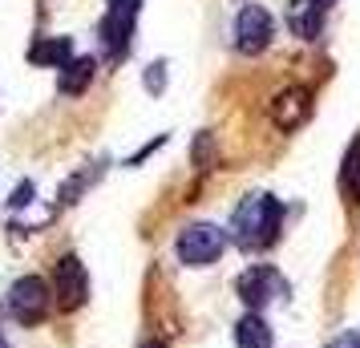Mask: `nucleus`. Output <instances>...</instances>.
I'll return each instance as SVG.
<instances>
[{"label": "nucleus", "instance_id": "18", "mask_svg": "<svg viewBox=\"0 0 360 348\" xmlns=\"http://www.w3.org/2000/svg\"><path fill=\"white\" fill-rule=\"evenodd\" d=\"M138 348H166V344H162V340H142Z\"/></svg>", "mask_w": 360, "mask_h": 348}, {"label": "nucleus", "instance_id": "10", "mask_svg": "<svg viewBox=\"0 0 360 348\" xmlns=\"http://www.w3.org/2000/svg\"><path fill=\"white\" fill-rule=\"evenodd\" d=\"M94 73H98V57H73L65 69H57V89L65 98H82L94 85Z\"/></svg>", "mask_w": 360, "mask_h": 348}, {"label": "nucleus", "instance_id": "17", "mask_svg": "<svg viewBox=\"0 0 360 348\" xmlns=\"http://www.w3.org/2000/svg\"><path fill=\"white\" fill-rule=\"evenodd\" d=\"M29 202H33V183H20L13 191V207H29Z\"/></svg>", "mask_w": 360, "mask_h": 348}, {"label": "nucleus", "instance_id": "12", "mask_svg": "<svg viewBox=\"0 0 360 348\" xmlns=\"http://www.w3.org/2000/svg\"><path fill=\"white\" fill-rule=\"evenodd\" d=\"M29 61L33 65H49V69H65L73 61V41L69 37H45L29 49Z\"/></svg>", "mask_w": 360, "mask_h": 348}, {"label": "nucleus", "instance_id": "19", "mask_svg": "<svg viewBox=\"0 0 360 348\" xmlns=\"http://www.w3.org/2000/svg\"><path fill=\"white\" fill-rule=\"evenodd\" d=\"M316 4H320V8H332V4H336V0H316Z\"/></svg>", "mask_w": 360, "mask_h": 348}, {"label": "nucleus", "instance_id": "8", "mask_svg": "<svg viewBox=\"0 0 360 348\" xmlns=\"http://www.w3.org/2000/svg\"><path fill=\"white\" fill-rule=\"evenodd\" d=\"M311 117V89L308 85H288L271 98V122H276L283 134L300 130L304 122Z\"/></svg>", "mask_w": 360, "mask_h": 348}, {"label": "nucleus", "instance_id": "15", "mask_svg": "<svg viewBox=\"0 0 360 348\" xmlns=\"http://www.w3.org/2000/svg\"><path fill=\"white\" fill-rule=\"evenodd\" d=\"M146 89L150 94H162L166 89V61H154V65L146 69Z\"/></svg>", "mask_w": 360, "mask_h": 348}, {"label": "nucleus", "instance_id": "6", "mask_svg": "<svg viewBox=\"0 0 360 348\" xmlns=\"http://www.w3.org/2000/svg\"><path fill=\"white\" fill-rule=\"evenodd\" d=\"M49 308H53V288L41 280V276H25V280L13 283V292H8V312H13L17 324L33 328V324H41V320L49 316Z\"/></svg>", "mask_w": 360, "mask_h": 348}, {"label": "nucleus", "instance_id": "5", "mask_svg": "<svg viewBox=\"0 0 360 348\" xmlns=\"http://www.w3.org/2000/svg\"><path fill=\"white\" fill-rule=\"evenodd\" d=\"M271 41H276V17L263 4H243L235 17V49L243 57H259L271 49Z\"/></svg>", "mask_w": 360, "mask_h": 348}, {"label": "nucleus", "instance_id": "4", "mask_svg": "<svg viewBox=\"0 0 360 348\" xmlns=\"http://www.w3.org/2000/svg\"><path fill=\"white\" fill-rule=\"evenodd\" d=\"M231 235L219 227V223H191L182 227L179 239H174V251L186 267H211L219 264V255L227 251Z\"/></svg>", "mask_w": 360, "mask_h": 348}, {"label": "nucleus", "instance_id": "13", "mask_svg": "<svg viewBox=\"0 0 360 348\" xmlns=\"http://www.w3.org/2000/svg\"><path fill=\"white\" fill-rule=\"evenodd\" d=\"M340 195H344V202L360 207V130H356V138L348 142V150H344V162H340Z\"/></svg>", "mask_w": 360, "mask_h": 348}, {"label": "nucleus", "instance_id": "2", "mask_svg": "<svg viewBox=\"0 0 360 348\" xmlns=\"http://www.w3.org/2000/svg\"><path fill=\"white\" fill-rule=\"evenodd\" d=\"M105 17L98 25V37H101V49H105V61L117 65L130 57V45H134V25H138V8L142 0H105Z\"/></svg>", "mask_w": 360, "mask_h": 348}, {"label": "nucleus", "instance_id": "3", "mask_svg": "<svg viewBox=\"0 0 360 348\" xmlns=\"http://www.w3.org/2000/svg\"><path fill=\"white\" fill-rule=\"evenodd\" d=\"M288 292H292L288 276H283L279 267H271V264H251L243 276L235 280V296L247 304V312H263V308L279 304Z\"/></svg>", "mask_w": 360, "mask_h": 348}, {"label": "nucleus", "instance_id": "7", "mask_svg": "<svg viewBox=\"0 0 360 348\" xmlns=\"http://www.w3.org/2000/svg\"><path fill=\"white\" fill-rule=\"evenodd\" d=\"M53 299H57L61 312H77L89 299V276H85V264L77 255L57 259V267H53Z\"/></svg>", "mask_w": 360, "mask_h": 348}, {"label": "nucleus", "instance_id": "9", "mask_svg": "<svg viewBox=\"0 0 360 348\" xmlns=\"http://www.w3.org/2000/svg\"><path fill=\"white\" fill-rule=\"evenodd\" d=\"M283 17H288L292 37H300V41H320L328 8H320L316 0H288V13H283Z\"/></svg>", "mask_w": 360, "mask_h": 348}, {"label": "nucleus", "instance_id": "16", "mask_svg": "<svg viewBox=\"0 0 360 348\" xmlns=\"http://www.w3.org/2000/svg\"><path fill=\"white\" fill-rule=\"evenodd\" d=\"M328 348H360V328H352V332H344V336H336Z\"/></svg>", "mask_w": 360, "mask_h": 348}, {"label": "nucleus", "instance_id": "11", "mask_svg": "<svg viewBox=\"0 0 360 348\" xmlns=\"http://www.w3.org/2000/svg\"><path fill=\"white\" fill-rule=\"evenodd\" d=\"M235 344L239 348H276V332L263 320V312H247L235 324Z\"/></svg>", "mask_w": 360, "mask_h": 348}, {"label": "nucleus", "instance_id": "20", "mask_svg": "<svg viewBox=\"0 0 360 348\" xmlns=\"http://www.w3.org/2000/svg\"><path fill=\"white\" fill-rule=\"evenodd\" d=\"M0 348H8V344H4V340H0Z\"/></svg>", "mask_w": 360, "mask_h": 348}, {"label": "nucleus", "instance_id": "14", "mask_svg": "<svg viewBox=\"0 0 360 348\" xmlns=\"http://www.w3.org/2000/svg\"><path fill=\"white\" fill-rule=\"evenodd\" d=\"M211 154H214V142H211V134H198L195 138V146H191V158H195L202 170H207V162H211Z\"/></svg>", "mask_w": 360, "mask_h": 348}, {"label": "nucleus", "instance_id": "1", "mask_svg": "<svg viewBox=\"0 0 360 348\" xmlns=\"http://www.w3.org/2000/svg\"><path fill=\"white\" fill-rule=\"evenodd\" d=\"M283 215H288V207L276 199V195H267V191H255V195H247L239 199L235 207V215H231V243L247 255H259V251L276 247L279 231H283Z\"/></svg>", "mask_w": 360, "mask_h": 348}]
</instances>
